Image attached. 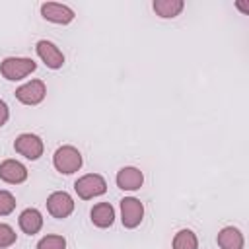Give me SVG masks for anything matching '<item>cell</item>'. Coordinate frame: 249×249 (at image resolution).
<instances>
[{"mask_svg":"<svg viewBox=\"0 0 249 249\" xmlns=\"http://www.w3.org/2000/svg\"><path fill=\"white\" fill-rule=\"evenodd\" d=\"M35 70H37V62L33 58H27V56H8L0 64L2 76L10 82L23 80L25 76H29Z\"/></svg>","mask_w":249,"mask_h":249,"instance_id":"1","label":"cell"},{"mask_svg":"<svg viewBox=\"0 0 249 249\" xmlns=\"http://www.w3.org/2000/svg\"><path fill=\"white\" fill-rule=\"evenodd\" d=\"M84 160H82V154L78 148L66 144V146H60L56 148L54 156H53V165L58 173H64V175H72L76 173L80 167H82Z\"/></svg>","mask_w":249,"mask_h":249,"instance_id":"2","label":"cell"},{"mask_svg":"<svg viewBox=\"0 0 249 249\" xmlns=\"http://www.w3.org/2000/svg\"><path fill=\"white\" fill-rule=\"evenodd\" d=\"M74 191L82 200H89V198L101 196L107 191V181L99 173H88V175H82L80 179H76Z\"/></svg>","mask_w":249,"mask_h":249,"instance_id":"3","label":"cell"},{"mask_svg":"<svg viewBox=\"0 0 249 249\" xmlns=\"http://www.w3.org/2000/svg\"><path fill=\"white\" fill-rule=\"evenodd\" d=\"M14 150H16L19 156H23L25 160L35 161V160H39V158L43 156L45 146H43V140H41L37 134L23 132V134H19V136L16 138V142H14Z\"/></svg>","mask_w":249,"mask_h":249,"instance_id":"4","label":"cell"},{"mask_svg":"<svg viewBox=\"0 0 249 249\" xmlns=\"http://www.w3.org/2000/svg\"><path fill=\"white\" fill-rule=\"evenodd\" d=\"M47 210L53 218L64 220L74 212V198L66 191H54L47 198Z\"/></svg>","mask_w":249,"mask_h":249,"instance_id":"5","label":"cell"},{"mask_svg":"<svg viewBox=\"0 0 249 249\" xmlns=\"http://www.w3.org/2000/svg\"><path fill=\"white\" fill-rule=\"evenodd\" d=\"M144 218V204L134 196H124L121 200V222L126 230H134L140 226Z\"/></svg>","mask_w":249,"mask_h":249,"instance_id":"6","label":"cell"},{"mask_svg":"<svg viewBox=\"0 0 249 249\" xmlns=\"http://www.w3.org/2000/svg\"><path fill=\"white\" fill-rule=\"evenodd\" d=\"M47 95V86L43 80H31L16 89V99L23 105H39Z\"/></svg>","mask_w":249,"mask_h":249,"instance_id":"7","label":"cell"},{"mask_svg":"<svg viewBox=\"0 0 249 249\" xmlns=\"http://www.w3.org/2000/svg\"><path fill=\"white\" fill-rule=\"evenodd\" d=\"M41 16L47 21H53V23H58V25H68L76 18V14L70 6L58 4V2H43L41 4Z\"/></svg>","mask_w":249,"mask_h":249,"instance_id":"8","label":"cell"},{"mask_svg":"<svg viewBox=\"0 0 249 249\" xmlns=\"http://www.w3.org/2000/svg\"><path fill=\"white\" fill-rule=\"evenodd\" d=\"M35 51H37L39 58H41L49 68H53V70L62 68V64H64V54H62V51H60L53 41H47V39L37 41Z\"/></svg>","mask_w":249,"mask_h":249,"instance_id":"9","label":"cell"},{"mask_svg":"<svg viewBox=\"0 0 249 249\" xmlns=\"http://www.w3.org/2000/svg\"><path fill=\"white\" fill-rule=\"evenodd\" d=\"M0 179L10 185H19L27 179V167L18 160H4L0 163Z\"/></svg>","mask_w":249,"mask_h":249,"instance_id":"10","label":"cell"},{"mask_svg":"<svg viewBox=\"0 0 249 249\" xmlns=\"http://www.w3.org/2000/svg\"><path fill=\"white\" fill-rule=\"evenodd\" d=\"M115 181H117V187L123 189V191H138L142 187V183H144V175H142V171L138 167L126 165V167L119 169Z\"/></svg>","mask_w":249,"mask_h":249,"instance_id":"11","label":"cell"},{"mask_svg":"<svg viewBox=\"0 0 249 249\" xmlns=\"http://www.w3.org/2000/svg\"><path fill=\"white\" fill-rule=\"evenodd\" d=\"M18 224H19V228H21L23 233L35 235V233L43 228V216H41V212H39L37 208H25V210L19 214Z\"/></svg>","mask_w":249,"mask_h":249,"instance_id":"12","label":"cell"},{"mask_svg":"<svg viewBox=\"0 0 249 249\" xmlns=\"http://www.w3.org/2000/svg\"><path fill=\"white\" fill-rule=\"evenodd\" d=\"M218 245L222 249H243L245 245V239H243V233L233 228V226H226L218 231V237H216Z\"/></svg>","mask_w":249,"mask_h":249,"instance_id":"13","label":"cell"},{"mask_svg":"<svg viewBox=\"0 0 249 249\" xmlns=\"http://www.w3.org/2000/svg\"><path fill=\"white\" fill-rule=\"evenodd\" d=\"M89 216H91L93 226H97V228H109L115 222V208L109 202H97L91 208Z\"/></svg>","mask_w":249,"mask_h":249,"instance_id":"14","label":"cell"},{"mask_svg":"<svg viewBox=\"0 0 249 249\" xmlns=\"http://www.w3.org/2000/svg\"><path fill=\"white\" fill-rule=\"evenodd\" d=\"M154 12L160 16V18H177L183 8H185V2L183 0H154L152 4Z\"/></svg>","mask_w":249,"mask_h":249,"instance_id":"15","label":"cell"},{"mask_svg":"<svg viewBox=\"0 0 249 249\" xmlns=\"http://www.w3.org/2000/svg\"><path fill=\"white\" fill-rule=\"evenodd\" d=\"M173 249H198V239L191 230H179L173 237Z\"/></svg>","mask_w":249,"mask_h":249,"instance_id":"16","label":"cell"},{"mask_svg":"<svg viewBox=\"0 0 249 249\" xmlns=\"http://www.w3.org/2000/svg\"><path fill=\"white\" fill-rule=\"evenodd\" d=\"M37 249H66V239L62 235H45L39 239L37 243Z\"/></svg>","mask_w":249,"mask_h":249,"instance_id":"17","label":"cell"},{"mask_svg":"<svg viewBox=\"0 0 249 249\" xmlns=\"http://www.w3.org/2000/svg\"><path fill=\"white\" fill-rule=\"evenodd\" d=\"M16 208V196L6 191V189H0V216H8L12 214Z\"/></svg>","mask_w":249,"mask_h":249,"instance_id":"18","label":"cell"},{"mask_svg":"<svg viewBox=\"0 0 249 249\" xmlns=\"http://www.w3.org/2000/svg\"><path fill=\"white\" fill-rule=\"evenodd\" d=\"M16 239H18V235H16L14 228L8 224H0V249L12 247L16 243Z\"/></svg>","mask_w":249,"mask_h":249,"instance_id":"19","label":"cell"},{"mask_svg":"<svg viewBox=\"0 0 249 249\" xmlns=\"http://www.w3.org/2000/svg\"><path fill=\"white\" fill-rule=\"evenodd\" d=\"M8 119H10V109H8V103L4 101V99H0V128L8 123Z\"/></svg>","mask_w":249,"mask_h":249,"instance_id":"20","label":"cell"},{"mask_svg":"<svg viewBox=\"0 0 249 249\" xmlns=\"http://www.w3.org/2000/svg\"><path fill=\"white\" fill-rule=\"evenodd\" d=\"M235 6H237V8H239V10H243V12H245V14H249V6H247V4H243V2H237V4H235Z\"/></svg>","mask_w":249,"mask_h":249,"instance_id":"21","label":"cell"}]
</instances>
